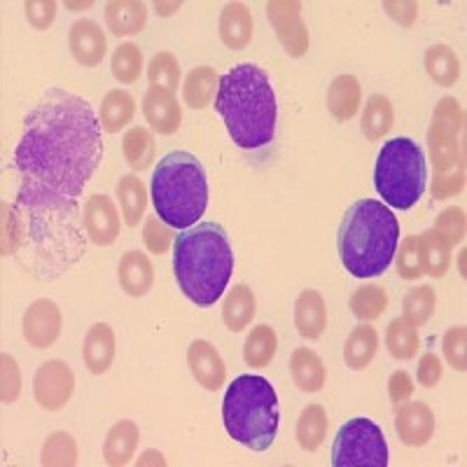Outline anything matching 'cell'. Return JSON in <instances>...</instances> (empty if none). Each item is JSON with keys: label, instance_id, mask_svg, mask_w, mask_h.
<instances>
[{"label": "cell", "instance_id": "obj_37", "mask_svg": "<svg viewBox=\"0 0 467 467\" xmlns=\"http://www.w3.org/2000/svg\"><path fill=\"white\" fill-rule=\"evenodd\" d=\"M348 306L360 323H374V320L381 318L383 311L388 308V292L381 285L365 283L350 295Z\"/></svg>", "mask_w": 467, "mask_h": 467}, {"label": "cell", "instance_id": "obj_12", "mask_svg": "<svg viewBox=\"0 0 467 467\" xmlns=\"http://www.w3.org/2000/svg\"><path fill=\"white\" fill-rule=\"evenodd\" d=\"M61 327H64V316H61V308L52 299H36L26 308L22 320L24 339L37 350L54 346V341L61 335Z\"/></svg>", "mask_w": 467, "mask_h": 467}, {"label": "cell", "instance_id": "obj_25", "mask_svg": "<svg viewBox=\"0 0 467 467\" xmlns=\"http://www.w3.org/2000/svg\"><path fill=\"white\" fill-rule=\"evenodd\" d=\"M220 40L229 49H244L253 40V16L244 3H227L220 12Z\"/></svg>", "mask_w": 467, "mask_h": 467}, {"label": "cell", "instance_id": "obj_10", "mask_svg": "<svg viewBox=\"0 0 467 467\" xmlns=\"http://www.w3.org/2000/svg\"><path fill=\"white\" fill-rule=\"evenodd\" d=\"M266 16L276 31L285 54L292 58H302L308 52V28L302 19V3L297 0H271L266 3Z\"/></svg>", "mask_w": 467, "mask_h": 467}, {"label": "cell", "instance_id": "obj_26", "mask_svg": "<svg viewBox=\"0 0 467 467\" xmlns=\"http://www.w3.org/2000/svg\"><path fill=\"white\" fill-rule=\"evenodd\" d=\"M257 314L255 292L245 283H236L223 302V323L229 332H244Z\"/></svg>", "mask_w": 467, "mask_h": 467}, {"label": "cell", "instance_id": "obj_38", "mask_svg": "<svg viewBox=\"0 0 467 467\" xmlns=\"http://www.w3.org/2000/svg\"><path fill=\"white\" fill-rule=\"evenodd\" d=\"M110 70L119 85H133L143 73V52L136 43L117 45L110 57Z\"/></svg>", "mask_w": 467, "mask_h": 467}, {"label": "cell", "instance_id": "obj_5", "mask_svg": "<svg viewBox=\"0 0 467 467\" xmlns=\"http://www.w3.org/2000/svg\"><path fill=\"white\" fill-rule=\"evenodd\" d=\"M152 202L157 215L173 229H190L208 208V178L192 152H169L152 175Z\"/></svg>", "mask_w": 467, "mask_h": 467}, {"label": "cell", "instance_id": "obj_1", "mask_svg": "<svg viewBox=\"0 0 467 467\" xmlns=\"http://www.w3.org/2000/svg\"><path fill=\"white\" fill-rule=\"evenodd\" d=\"M103 129L87 99L52 87L24 119L10 171L19 227V262L40 281L64 276L85 257L80 197L103 160Z\"/></svg>", "mask_w": 467, "mask_h": 467}, {"label": "cell", "instance_id": "obj_53", "mask_svg": "<svg viewBox=\"0 0 467 467\" xmlns=\"http://www.w3.org/2000/svg\"><path fill=\"white\" fill-rule=\"evenodd\" d=\"M154 10L161 16H171L173 12L181 10V3H160V0H157V3H154Z\"/></svg>", "mask_w": 467, "mask_h": 467}, {"label": "cell", "instance_id": "obj_39", "mask_svg": "<svg viewBox=\"0 0 467 467\" xmlns=\"http://www.w3.org/2000/svg\"><path fill=\"white\" fill-rule=\"evenodd\" d=\"M419 241L425 255V274L432 278L446 276L449 265H451V245L446 244L435 229L420 234Z\"/></svg>", "mask_w": 467, "mask_h": 467}, {"label": "cell", "instance_id": "obj_44", "mask_svg": "<svg viewBox=\"0 0 467 467\" xmlns=\"http://www.w3.org/2000/svg\"><path fill=\"white\" fill-rule=\"evenodd\" d=\"M435 229L437 234H440L441 239L446 241V244L451 245H458L465 241V229H467V220H465V211L458 206H449L444 208V211L440 213V218L435 220Z\"/></svg>", "mask_w": 467, "mask_h": 467}, {"label": "cell", "instance_id": "obj_30", "mask_svg": "<svg viewBox=\"0 0 467 467\" xmlns=\"http://www.w3.org/2000/svg\"><path fill=\"white\" fill-rule=\"evenodd\" d=\"M117 202L122 208V220L129 227H139L148 208V190L136 173H129L117 182Z\"/></svg>", "mask_w": 467, "mask_h": 467}, {"label": "cell", "instance_id": "obj_23", "mask_svg": "<svg viewBox=\"0 0 467 467\" xmlns=\"http://www.w3.org/2000/svg\"><path fill=\"white\" fill-rule=\"evenodd\" d=\"M148 24V5L140 0H110L106 5V26L112 36H136Z\"/></svg>", "mask_w": 467, "mask_h": 467}, {"label": "cell", "instance_id": "obj_20", "mask_svg": "<svg viewBox=\"0 0 467 467\" xmlns=\"http://www.w3.org/2000/svg\"><path fill=\"white\" fill-rule=\"evenodd\" d=\"M295 327L299 337L308 341H318L327 327V304L318 290H302L295 302Z\"/></svg>", "mask_w": 467, "mask_h": 467}, {"label": "cell", "instance_id": "obj_17", "mask_svg": "<svg viewBox=\"0 0 467 467\" xmlns=\"http://www.w3.org/2000/svg\"><path fill=\"white\" fill-rule=\"evenodd\" d=\"M143 115L150 127L161 136H171L181 129L182 108L171 89L150 87L143 99Z\"/></svg>", "mask_w": 467, "mask_h": 467}, {"label": "cell", "instance_id": "obj_11", "mask_svg": "<svg viewBox=\"0 0 467 467\" xmlns=\"http://www.w3.org/2000/svg\"><path fill=\"white\" fill-rule=\"evenodd\" d=\"M75 393V374L64 360H47L33 377V398L47 411H58Z\"/></svg>", "mask_w": 467, "mask_h": 467}, {"label": "cell", "instance_id": "obj_9", "mask_svg": "<svg viewBox=\"0 0 467 467\" xmlns=\"http://www.w3.org/2000/svg\"><path fill=\"white\" fill-rule=\"evenodd\" d=\"M335 467H386L388 441L372 419L358 416L346 420L332 444Z\"/></svg>", "mask_w": 467, "mask_h": 467}, {"label": "cell", "instance_id": "obj_29", "mask_svg": "<svg viewBox=\"0 0 467 467\" xmlns=\"http://www.w3.org/2000/svg\"><path fill=\"white\" fill-rule=\"evenodd\" d=\"M133 115H136V101L129 91L112 89L103 96L99 122L106 133H119L133 122Z\"/></svg>", "mask_w": 467, "mask_h": 467}, {"label": "cell", "instance_id": "obj_6", "mask_svg": "<svg viewBox=\"0 0 467 467\" xmlns=\"http://www.w3.org/2000/svg\"><path fill=\"white\" fill-rule=\"evenodd\" d=\"M278 395L265 377H244L229 383L223 400L227 435L250 451H266L278 435Z\"/></svg>", "mask_w": 467, "mask_h": 467}, {"label": "cell", "instance_id": "obj_28", "mask_svg": "<svg viewBox=\"0 0 467 467\" xmlns=\"http://www.w3.org/2000/svg\"><path fill=\"white\" fill-rule=\"evenodd\" d=\"M220 87V75L211 66H197L190 70L182 82V103L192 110H203L213 103L215 89Z\"/></svg>", "mask_w": 467, "mask_h": 467}, {"label": "cell", "instance_id": "obj_45", "mask_svg": "<svg viewBox=\"0 0 467 467\" xmlns=\"http://www.w3.org/2000/svg\"><path fill=\"white\" fill-rule=\"evenodd\" d=\"M467 329L462 325L449 327L441 337V350H444L446 362L456 369V372H465L467 369Z\"/></svg>", "mask_w": 467, "mask_h": 467}, {"label": "cell", "instance_id": "obj_51", "mask_svg": "<svg viewBox=\"0 0 467 467\" xmlns=\"http://www.w3.org/2000/svg\"><path fill=\"white\" fill-rule=\"evenodd\" d=\"M383 10L388 12V15L393 16L395 22L402 24V26H411V24L416 22V16H419V3H414V0H407V3H383Z\"/></svg>", "mask_w": 467, "mask_h": 467}, {"label": "cell", "instance_id": "obj_50", "mask_svg": "<svg viewBox=\"0 0 467 467\" xmlns=\"http://www.w3.org/2000/svg\"><path fill=\"white\" fill-rule=\"evenodd\" d=\"M441 372H444V365H441L440 356L435 353H425L420 356L419 369H416V377L423 388H435L441 381Z\"/></svg>", "mask_w": 467, "mask_h": 467}, {"label": "cell", "instance_id": "obj_43", "mask_svg": "<svg viewBox=\"0 0 467 467\" xmlns=\"http://www.w3.org/2000/svg\"><path fill=\"white\" fill-rule=\"evenodd\" d=\"M398 255V274L404 281H416L425 274V255L420 248L419 236H407L402 239V245L395 250Z\"/></svg>", "mask_w": 467, "mask_h": 467}, {"label": "cell", "instance_id": "obj_36", "mask_svg": "<svg viewBox=\"0 0 467 467\" xmlns=\"http://www.w3.org/2000/svg\"><path fill=\"white\" fill-rule=\"evenodd\" d=\"M386 346L388 353H390L395 360H411V358H416L420 346L419 329H416V325L411 323V320L400 316V318L390 320V325H388Z\"/></svg>", "mask_w": 467, "mask_h": 467}, {"label": "cell", "instance_id": "obj_16", "mask_svg": "<svg viewBox=\"0 0 467 467\" xmlns=\"http://www.w3.org/2000/svg\"><path fill=\"white\" fill-rule=\"evenodd\" d=\"M395 431L402 444L425 446L435 435V414L425 402H402L395 414Z\"/></svg>", "mask_w": 467, "mask_h": 467}, {"label": "cell", "instance_id": "obj_19", "mask_svg": "<svg viewBox=\"0 0 467 467\" xmlns=\"http://www.w3.org/2000/svg\"><path fill=\"white\" fill-rule=\"evenodd\" d=\"M117 281L129 297H145L154 283V266L150 257L140 250L124 253L117 265Z\"/></svg>", "mask_w": 467, "mask_h": 467}, {"label": "cell", "instance_id": "obj_4", "mask_svg": "<svg viewBox=\"0 0 467 467\" xmlns=\"http://www.w3.org/2000/svg\"><path fill=\"white\" fill-rule=\"evenodd\" d=\"M341 265L353 278L381 276L400 245V223L379 199H358L346 208L339 224Z\"/></svg>", "mask_w": 467, "mask_h": 467}, {"label": "cell", "instance_id": "obj_32", "mask_svg": "<svg viewBox=\"0 0 467 467\" xmlns=\"http://www.w3.org/2000/svg\"><path fill=\"white\" fill-rule=\"evenodd\" d=\"M276 350H278L276 329L266 323L255 325V327L250 329V335L245 337L244 360L248 367L262 369V367L271 365V360L276 358Z\"/></svg>", "mask_w": 467, "mask_h": 467}, {"label": "cell", "instance_id": "obj_8", "mask_svg": "<svg viewBox=\"0 0 467 467\" xmlns=\"http://www.w3.org/2000/svg\"><path fill=\"white\" fill-rule=\"evenodd\" d=\"M428 166L425 154L416 140L398 136L386 140L379 150L377 166H374V187L388 208L409 211L423 197Z\"/></svg>", "mask_w": 467, "mask_h": 467}, {"label": "cell", "instance_id": "obj_7", "mask_svg": "<svg viewBox=\"0 0 467 467\" xmlns=\"http://www.w3.org/2000/svg\"><path fill=\"white\" fill-rule=\"evenodd\" d=\"M465 112L453 96H444L432 112L428 150L435 166L432 194L446 199L465 187Z\"/></svg>", "mask_w": 467, "mask_h": 467}, {"label": "cell", "instance_id": "obj_27", "mask_svg": "<svg viewBox=\"0 0 467 467\" xmlns=\"http://www.w3.org/2000/svg\"><path fill=\"white\" fill-rule=\"evenodd\" d=\"M379 350V332L372 325H358L350 329V335L346 337L344 344V362L353 372H362L372 365Z\"/></svg>", "mask_w": 467, "mask_h": 467}, {"label": "cell", "instance_id": "obj_35", "mask_svg": "<svg viewBox=\"0 0 467 467\" xmlns=\"http://www.w3.org/2000/svg\"><path fill=\"white\" fill-rule=\"evenodd\" d=\"M122 152L127 164L133 171H145L152 166L154 157H157V145H154V136L145 127H131L122 139Z\"/></svg>", "mask_w": 467, "mask_h": 467}, {"label": "cell", "instance_id": "obj_34", "mask_svg": "<svg viewBox=\"0 0 467 467\" xmlns=\"http://www.w3.org/2000/svg\"><path fill=\"white\" fill-rule=\"evenodd\" d=\"M425 73L440 87L456 85L461 78V61L449 45H432L425 49Z\"/></svg>", "mask_w": 467, "mask_h": 467}, {"label": "cell", "instance_id": "obj_31", "mask_svg": "<svg viewBox=\"0 0 467 467\" xmlns=\"http://www.w3.org/2000/svg\"><path fill=\"white\" fill-rule=\"evenodd\" d=\"M395 122V110L390 99L383 94H372L367 99L365 110H362L360 129L367 140H383L390 133Z\"/></svg>", "mask_w": 467, "mask_h": 467}, {"label": "cell", "instance_id": "obj_22", "mask_svg": "<svg viewBox=\"0 0 467 467\" xmlns=\"http://www.w3.org/2000/svg\"><path fill=\"white\" fill-rule=\"evenodd\" d=\"M139 425L129 419L119 420V423H115L110 431H108L106 441H103V461L110 467L129 465L133 453H136V449H139Z\"/></svg>", "mask_w": 467, "mask_h": 467}, {"label": "cell", "instance_id": "obj_18", "mask_svg": "<svg viewBox=\"0 0 467 467\" xmlns=\"http://www.w3.org/2000/svg\"><path fill=\"white\" fill-rule=\"evenodd\" d=\"M115 332L108 323L91 325L82 344V358L85 365L94 377H103L115 360Z\"/></svg>", "mask_w": 467, "mask_h": 467}, {"label": "cell", "instance_id": "obj_3", "mask_svg": "<svg viewBox=\"0 0 467 467\" xmlns=\"http://www.w3.org/2000/svg\"><path fill=\"white\" fill-rule=\"evenodd\" d=\"M173 274L181 292L197 306H213L234 274V248L218 223L182 229L173 241Z\"/></svg>", "mask_w": 467, "mask_h": 467}, {"label": "cell", "instance_id": "obj_21", "mask_svg": "<svg viewBox=\"0 0 467 467\" xmlns=\"http://www.w3.org/2000/svg\"><path fill=\"white\" fill-rule=\"evenodd\" d=\"M290 374L302 393H320L327 381L323 358L311 348H295L290 356Z\"/></svg>", "mask_w": 467, "mask_h": 467}, {"label": "cell", "instance_id": "obj_33", "mask_svg": "<svg viewBox=\"0 0 467 467\" xmlns=\"http://www.w3.org/2000/svg\"><path fill=\"white\" fill-rule=\"evenodd\" d=\"M327 411L320 404H308L304 407V411L297 419V431H295V437H297V444L302 446L306 453L318 451L323 446L325 437H327Z\"/></svg>", "mask_w": 467, "mask_h": 467}, {"label": "cell", "instance_id": "obj_14", "mask_svg": "<svg viewBox=\"0 0 467 467\" xmlns=\"http://www.w3.org/2000/svg\"><path fill=\"white\" fill-rule=\"evenodd\" d=\"M187 365H190L192 377L197 383L211 393L220 390L227 381V367H224L220 350L206 339H194L187 348Z\"/></svg>", "mask_w": 467, "mask_h": 467}, {"label": "cell", "instance_id": "obj_2", "mask_svg": "<svg viewBox=\"0 0 467 467\" xmlns=\"http://www.w3.org/2000/svg\"><path fill=\"white\" fill-rule=\"evenodd\" d=\"M215 110L236 148L260 150L276 136V94L257 64H236L220 78Z\"/></svg>", "mask_w": 467, "mask_h": 467}, {"label": "cell", "instance_id": "obj_13", "mask_svg": "<svg viewBox=\"0 0 467 467\" xmlns=\"http://www.w3.org/2000/svg\"><path fill=\"white\" fill-rule=\"evenodd\" d=\"M122 229V218L108 194H91L85 202V232L94 245H112Z\"/></svg>", "mask_w": 467, "mask_h": 467}, {"label": "cell", "instance_id": "obj_40", "mask_svg": "<svg viewBox=\"0 0 467 467\" xmlns=\"http://www.w3.org/2000/svg\"><path fill=\"white\" fill-rule=\"evenodd\" d=\"M78 441L68 432H52L40 451V465L45 467H75L78 465Z\"/></svg>", "mask_w": 467, "mask_h": 467}, {"label": "cell", "instance_id": "obj_52", "mask_svg": "<svg viewBox=\"0 0 467 467\" xmlns=\"http://www.w3.org/2000/svg\"><path fill=\"white\" fill-rule=\"evenodd\" d=\"M143 465H161V467H164L166 461H164V456H161L160 451L150 449V451H145L143 456L139 458V467H143Z\"/></svg>", "mask_w": 467, "mask_h": 467}, {"label": "cell", "instance_id": "obj_46", "mask_svg": "<svg viewBox=\"0 0 467 467\" xmlns=\"http://www.w3.org/2000/svg\"><path fill=\"white\" fill-rule=\"evenodd\" d=\"M22 393V374H19V365L12 356L3 353L0 356V400L3 404L16 402Z\"/></svg>", "mask_w": 467, "mask_h": 467}, {"label": "cell", "instance_id": "obj_47", "mask_svg": "<svg viewBox=\"0 0 467 467\" xmlns=\"http://www.w3.org/2000/svg\"><path fill=\"white\" fill-rule=\"evenodd\" d=\"M143 241L150 253L164 255L173 244V227H169L161 218H148L143 224Z\"/></svg>", "mask_w": 467, "mask_h": 467}, {"label": "cell", "instance_id": "obj_24", "mask_svg": "<svg viewBox=\"0 0 467 467\" xmlns=\"http://www.w3.org/2000/svg\"><path fill=\"white\" fill-rule=\"evenodd\" d=\"M362 103V87L356 75H339L327 89V110L337 122H348L358 115Z\"/></svg>", "mask_w": 467, "mask_h": 467}, {"label": "cell", "instance_id": "obj_41", "mask_svg": "<svg viewBox=\"0 0 467 467\" xmlns=\"http://www.w3.org/2000/svg\"><path fill=\"white\" fill-rule=\"evenodd\" d=\"M437 306V295L431 285H419L411 287L404 297L402 308H404V318L411 320V323L419 327V325H425L432 318Z\"/></svg>", "mask_w": 467, "mask_h": 467}, {"label": "cell", "instance_id": "obj_42", "mask_svg": "<svg viewBox=\"0 0 467 467\" xmlns=\"http://www.w3.org/2000/svg\"><path fill=\"white\" fill-rule=\"evenodd\" d=\"M150 87H161V89L175 91L181 85V64L171 52L154 54L148 66Z\"/></svg>", "mask_w": 467, "mask_h": 467}, {"label": "cell", "instance_id": "obj_49", "mask_svg": "<svg viewBox=\"0 0 467 467\" xmlns=\"http://www.w3.org/2000/svg\"><path fill=\"white\" fill-rule=\"evenodd\" d=\"M388 395H390V402L398 404V407L414 395V379H411L407 369H398V372L390 374V379H388Z\"/></svg>", "mask_w": 467, "mask_h": 467}, {"label": "cell", "instance_id": "obj_48", "mask_svg": "<svg viewBox=\"0 0 467 467\" xmlns=\"http://www.w3.org/2000/svg\"><path fill=\"white\" fill-rule=\"evenodd\" d=\"M26 19L36 31H47L57 19V3L54 0H26L24 3Z\"/></svg>", "mask_w": 467, "mask_h": 467}, {"label": "cell", "instance_id": "obj_15", "mask_svg": "<svg viewBox=\"0 0 467 467\" xmlns=\"http://www.w3.org/2000/svg\"><path fill=\"white\" fill-rule=\"evenodd\" d=\"M68 47L78 64L96 68L108 54L106 33L94 19H78L68 31Z\"/></svg>", "mask_w": 467, "mask_h": 467}]
</instances>
